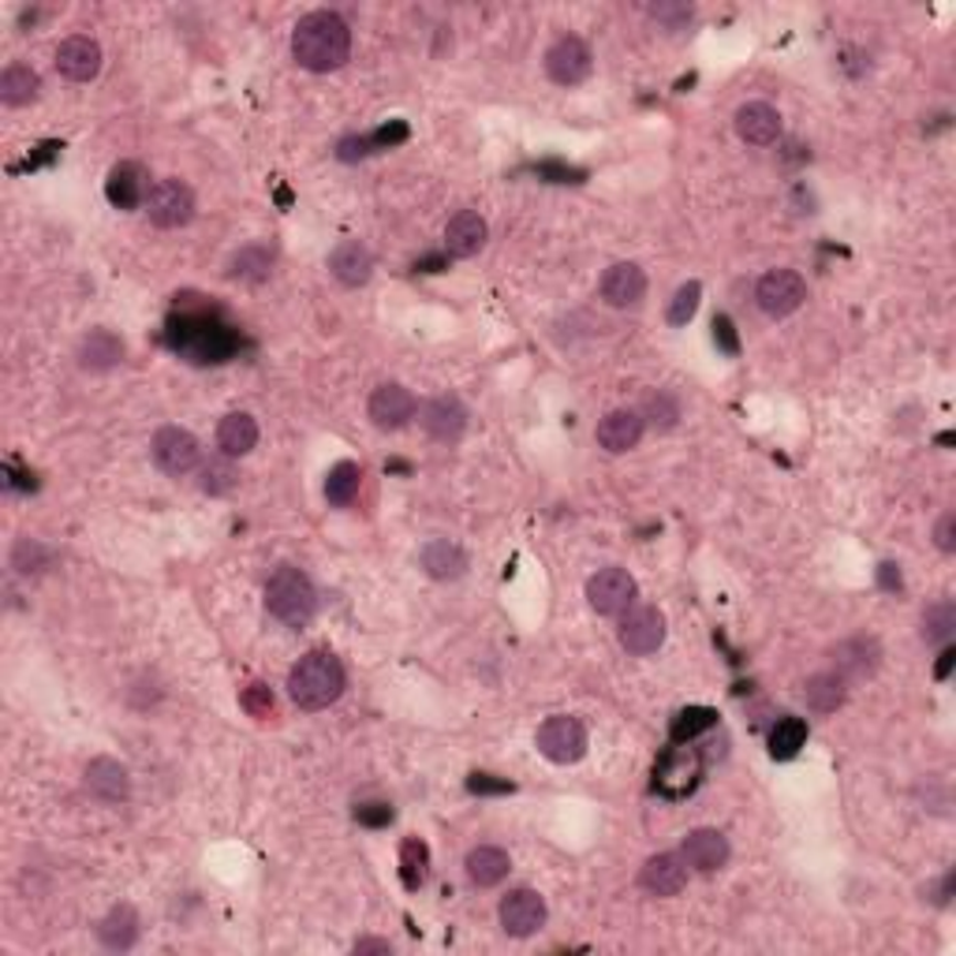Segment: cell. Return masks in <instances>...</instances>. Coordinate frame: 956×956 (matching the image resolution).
I'll list each match as a JSON object with an SVG mask.
<instances>
[{"label":"cell","mask_w":956,"mask_h":956,"mask_svg":"<svg viewBox=\"0 0 956 956\" xmlns=\"http://www.w3.org/2000/svg\"><path fill=\"white\" fill-rule=\"evenodd\" d=\"M587 602L602 616H621L624 610H632V602H635V579L616 565L602 568V572H594L587 579Z\"/></svg>","instance_id":"obj_11"},{"label":"cell","mask_w":956,"mask_h":956,"mask_svg":"<svg viewBox=\"0 0 956 956\" xmlns=\"http://www.w3.org/2000/svg\"><path fill=\"white\" fill-rule=\"evenodd\" d=\"M501 926L512 938H530L546 923V901L535 890H512L497 907Z\"/></svg>","instance_id":"obj_13"},{"label":"cell","mask_w":956,"mask_h":956,"mask_svg":"<svg viewBox=\"0 0 956 956\" xmlns=\"http://www.w3.org/2000/svg\"><path fill=\"white\" fill-rule=\"evenodd\" d=\"M239 702H244V710L250 713V718H258V721L273 713V695H269L266 684H250V688L244 691V699H239Z\"/></svg>","instance_id":"obj_44"},{"label":"cell","mask_w":956,"mask_h":956,"mask_svg":"<svg viewBox=\"0 0 956 956\" xmlns=\"http://www.w3.org/2000/svg\"><path fill=\"white\" fill-rule=\"evenodd\" d=\"M468 788L475 792V796H505V792H512L516 785H512V781H497L490 774H471Z\"/></svg>","instance_id":"obj_49"},{"label":"cell","mask_w":956,"mask_h":956,"mask_svg":"<svg viewBox=\"0 0 956 956\" xmlns=\"http://www.w3.org/2000/svg\"><path fill=\"white\" fill-rule=\"evenodd\" d=\"M352 53V31L336 12H311L292 31V56L307 72H336Z\"/></svg>","instance_id":"obj_1"},{"label":"cell","mask_w":956,"mask_h":956,"mask_svg":"<svg viewBox=\"0 0 956 956\" xmlns=\"http://www.w3.org/2000/svg\"><path fill=\"white\" fill-rule=\"evenodd\" d=\"M288 695L299 710H325L344 695V665L330 651L303 654L288 673Z\"/></svg>","instance_id":"obj_2"},{"label":"cell","mask_w":956,"mask_h":956,"mask_svg":"<svg viewBox=\"0 0 956 956\" xmlns=\"http://www.w3.org/2000/svg\"><path fill=\"white\" fill-rule=\"evenodd\" d=\"M953 627H956L953 602H938V605H931V610L923 613V640L926 643H949Z\"/></svg>","instance_id":"obj_41"},{"label":"cell","mask_w":956,"mask_h":956,"mask_svg":"<svg viewBox=\"0 0 956 956\" xmlns=\"http://www.w3.org/2000/svg\"><path fill=\"white\" fill-rule=\"evenodd\" d=\"M468 878L475 885H482V890H490V885H497V882H505L508 878V871H512V859H508V852L505 848H497V845H479V848H471L468 852Z\"/></svg>","instance_id":"obj_27"},{"label":"cell","mask_w":956,"mask_h":956,"mask_svg":"<svg viewBox=\"0 0 956 956\" xmlns=\"http://www.w3.org/2000/svg\"><path fill=\"white\" fill-rule=\"evenodd\" d=\"M269 266H273V258H269L266 247H244L236 258H232L228 277H239V281H262V277L269 273Z\"/></svg>","instance_id":"obj_39"},{"label":"cell","mask_w":956,"mask_h":956,"mask_svg":"<svg viewBox=\"0 0 956 956\" xmlns=\"http://www.w3.org/2000/svg\"><path fill=\"white\" fill-rule=\"evenodd\" d=\"M366 411H370V419H374V427H378V430H400V427H408V422L415 419L419 404H415L411 389L389 382V385H378V389H374L370 408H366Z\"/></svg>","instance_id":"obj_15"},{"label":"cell","mask_w":956,"mask_h":956,"mask_svg":"<svg viewBox=\"0 0 956 956\" xmlns=\"http://www.w3.org/2000/svg\"><path fill=\"white\" fill-rule=\"evenodd\" d=\"M86 792L98 796L101 804H123L131 796V777H128V766L116 759H94L86 766Z\"/></svg>","instance_id":"obj_18"},{"label":"cell","mask_w":956,"mask_h":956,"mask_svg":"<svg viewBox=\"0 0 956 956\" xmlns=\"http://www.w3.org/2000/svg\"><path fill=\"white\" fill-rule=\"evenodd\" d=\"M737 135L751 147H770L781 135V112L766 101H748L737 109Z\"/></svg>","instance_id":"obj_22"},{"label":"cell","mask_w":956,"mask_h":956,"mask_svg":"<svg viewBox=\"0 0 956 956\" xmlns=\"http://www.w3.org/2000/svg\"><path fill=\"white\" fill-rule=\"evenodd\" d=\"M165 341L172 352H180L183 359L191 363H225L232 352H236V333L228 325L214 322L210 314H180L169 322Z\"/></svg>","instance_id":"obj_3"},{"label":"cell","mask_w":956,"mask_h":956,"mask_svg":"<svg viewBox=\"0 0 956 956\" xmlns=\"http://www.w3.org/2000/svg\"><path fill=\"white\" fill-rule=\"evenodd\" d=\"M56 72L72 83H90L101 72V45L86 34H72L56 45Z\"/></svg>","instance_id":"obj_14"},{"label":"cell","mask_w":956,"mask_h":956,"mask_svg":"<svg viewBox=\"0 0 956 956\" xmlns=\"http://www.w3.org/2000/svg\"><path fill=\"white\" fill-rule=\"evenodd\" d=\"M755 299L762 307V314L770 318H788L792 311H799L807 299V284L796 269H770L766 277L755 288Z\"/></svg>","instance_id":"obj_9"},{"label":"cell","mask_w":956,"mask_h":956,"mask_svg":"<svg viewBox=\"0 0 956 956\" xmlns=\"http://www.w3.org/2000/svg\"><path fill=\"white\" fill-rule=\"evenodd\" d=\"M355 818H359L363 826H389L393 823V807L389 804H382V799H370V804H359L355 807Z\"/></svg>","instance_id":"obj_46"},{"label":"cell","mask_w":956,"mask_h":956,"mask_svg":"<svg viewBox=\"0 0 956 956\" xmlns=\"http://www.w3.org/2000/svg\"><path fill=\"white\" fill-rule=\"evenodd\" d=\"M147 214L158 228H183L195 217V195L183 180H158L147 195Z\"/></svg>","instance_id":"obj_7"},{"label":"cell","mask_w":956,"mask_h":956,"mask_svg":"<svg viewBox=\"0 0 956 956\" xmlns=\"http://www.w3.org/2000/svg\"><path fill=\"white\" fill-rule=\"evenodd\" d=\"M236 482H239V471H236V463H232L228 456H210L198 468V486H202V494H210V497L232 494V490H236Z\"/></svg>","instance_id":"obj_37"},{"label":"cell","mask_w":956,"mask_h":956,"mask_svg":"<svg viewBox=\"0 0 956 956\" xmlns=\"http://www.w3.org/2000/svg\"><path fill=\"white\" fill-rule=\"evenodd\" d=\"M150 452H153V463H158V468L165 471V475H172V479L195 471L198 460H202L198 438L191 430H183V427H161L158 433H153Z\"/></svg>","instance_id":"obj_6"},{"label":"cell","mask_w":956,"mask_h":956,"mask_svg":"<svg viewBox=\"0 0 956 956\" xmlns=\"http://www.w3.org/2000/svg\"><path fill=\"white\" fill-rule=\"evenodd\" d=\"M50 565V549H45L42 543H34V538H19L15 549H12V568L23 576L31 572H42V568Z\"/></svg>","instance_id":"obj_43"},{"label":"cell","mask_w":956,"mask_h":956,"mask_svg":"<svg viewBox=\"0 0 956 956\" xmlns=\"http://www.w3.org/2000/svg\"><path fill=\"white\" fill-rule=\"evenodd\" d=\"M123 359V341L109 330H94L90 336H83L79 344V366L90 374H105L112 366H120Z\"/></svg>","instance_id":"obj_26"},{"label":"cell","mask_w":956,"mask_h":956,"mask_svg":"<svg viewBox=\"0 0 956 956\" xmlns=\"http://www.w3.org/2000/svg\"><path fill=\"white\" fill-rule=\"evenodd\" d=\"M713 341L726 355H740V336H737V325H732L729 314H718L713 318Z\"/></svg>","instance_id":"obj_45"},{"label":"cell","mask_w":956,"mask_h":956,"mask_svg":"<svg viewBox=\"0 0 956 956\" xmlns=\"http://www.w3.org/2000/svg\"><path fill=\"white\" fill-rule=\"evenodd\" d=\"M934 538H938V549H945V554H953V549H956V516H953V512H945V516L938 519Z\"/></svg>","instance_id":"obj_51"},{"label":"cell","mask_w":956,"mask_h":956,"mask_svg":"<svg viewBox=\"0 0 956 956\" xmlns=\"http://www.w3.org/2000/svg\"><path fill=\"white\" fill-rule=\"evenodd\" d=\"M535 743H538V751H543V759L557 762V766H568V762H579L587 755V729L579 718L557 713V718L543 721Z\"/></svg>","instance_id":"obj_5"},{"label":"cell","mask_w":956,"mask_h":956,"mask_svg":"<svg viewBox=\"0 0 956 956\" xmlns=\"http://www.w3.org/2000/svg\"><path fill=\"white\" fill-rule=\"evenodd\" d=\"M37 90H42V79H37V72L31 64H8L4 75H0V101L12 105V109L31 105L37 98Z\"/></svg>","instance_id":"obj_31"},{"label":"cell","mask_w":956,"mask_h":956,"mask_svg":"<svg viewBox=\"0 0 956 956\" xmlns=\"http://www.w3.org/2000/svg\"><path fill=\"white\" fill-rule=\"evenodd\" d=\"M430 874V848L427 841H419V837H408V841L400 845V882L404 890H419L422 882H427Z\"/></svg>","instance_id":"obj_35"},{"label":"cell","mask_w":956,"mask_h":956,"mask_svg":"<svg viewBox=\"0 0 956 956\" xmlns=\"http://www.w3.org/2000/svg\"><path fill=\"white\" fill-rule=\"evenodd\" d=\"M374 153V142H370V135H352V139H341V147H336V158L341 161H359V158H370Z\"/></svg>","instance_id":"obj_48"},{"label":"cell","mask_w":956,"mask_h":956,"mask_svg":"<svg viewBox=\"0 0 956 956\" xmlns=\"http://www.w3.org/2000/svg\"><path fill=\"white\" fill-rule=\"evenodd\" d=\"M651 15L662 19V23L669 26V31H676V26L688 23V19H691V8H684V4H658V8H651Z\"/></svg>","instance_id":"obj_50"},{"label":"cell","mask_w":956,"mask_h":956,"mask_svg":"<svg viewBox=\"0 0 956 956\" xmlns=\"http://www.w3.org/2000/svg\"><path fill=\"white\" fill-rule=\"evenodd\" d=\"M640 419L651 422L654 430H673L676 419H680V404H676L669 393L658 389V393H651V396L643 400V415H640Z\"/></svg>","instance_id":"obj_40"},{"label":"cell","mask_w":956,"mask_h":956,"mask_svg":"<svg viewBox=\"0 0 956 956\" xmlns=\"http://www.w3.org/2000/svg\"><path fill=\"white\" fill-rule=\"evenodd\" d=\"M486 221H482V214H475V210H460V214L449 217L445 225V250L452 258H471L479 255L482 247H486Z\"/></svg>","instance_id":"obj_23"},{"label":"cell","mask_w":956,"mask_h":956,"mask_svg":"<svg viewBox=\"0 0 956 956\" xmlns=\"http://www.w3.org/2000/svg\"><path fill=\"white\" fill-rule=\"evenodd\" d=\"M594 438H598V445H602L605 452H613V456H621V452H632L635 445H640V438H643L640 411H627V408L610 411L602 422H598Z\"/></svg>","instance_id":"obj_20"},{"label":"cell","mask_w":956,"mask_h":956,"mask_svg":"<svg viewBox=\"0 0 956 956\" xmlns=\"http://www.w3.org/2000/svg\"><path fill=\"white\" fill-rule=\"evenodd\" d=\"M147 195H150L147 172H142L139 161H120V165L109 169V180H105V198H109L116 210L142 206Z\"/></svg>","instance_id":"obj_19"},{"label":"cell","mask_w":956,"mask_h":956,"mask_svg":"<svg viewBox=\"0 0 956 956\" xmlns=\"http://www.w3.org/2000/svg\"><path fill=\"white\" fill-rule=\"evenodd\" d=\"M699 299H702L699 281H688V284L676 288V296L669 299V325H688L695 311H699Z\"/></svg>","instance_id":"obj_42"},{"label":"cell","mask_w":956,"mask_h":956,"mask_svg":"<svg viewBox=\"0 0 956 956\" xmlns=\"http://www.w3.org/2000/svg\"><path fill=\"white\" fill-rule=\"evenodd\" d=\"M878 669V643L874 640H852L837 651V673L845 680H863Z\"/></svg>","instance_id":"obj_32"},{"label":"cell","mask_w":956,"mask_h":956,"mask_svg":"<svg viewBox=\"0 0 956 956\" xmlns=\"http://www.w3.org/2000/svg\"><path fill=\"white\" fill-rule=\"evenodd\" d=\"M878 583H882V591H901V587H904L901 568H896L893 561H885L882 568H878Z\"/></svg>","instance_id":"obj_52"},{"label":"cell","mask_w":956,"mask_h":956,"mask_svg":"<svg viewBox=\"0 0 956 956\" xmlns=\"http://www.w3.org/2000/svg\"><path fill=\"white\" fill-rule=\"evenodd\" d=\"M807 743V721L804 718H781L770 729V755L777 762H788L799 755V748Z\"/></svg>","instance_id":"obj_36"},{"label":"cell","mask_w":956,"mask_h":956,"mask_svg":"<svg viewBox=\"0 0 956 956\" xmlns=\"http://www.w3.org/2000/svg\"><path fill=\"white\" fill-rule=\"evenodd\" d=\"M646 296V273L635 262H616L602 277V299L610 307H635Z\"/></svg>","instance_id":"obj_24"},{"label":"cell","mask_w":956,"mask_h":956,"mask_svg":"<svg viewBox=\"0 0 956 956\" xmlns=\"http://www.w3.org/2000/svg\"><path fill=\"white\" fill-rule=\"evenodd\" d=\"M266 610L288 627H307L318 613V591L299 568L281 565L266 583Z\"/></svg>","instance_id":"obj_4"},{"label":"cell","mask_w":956,"mask_h":956,"mask_svg":"<svg viewBox=\"0 0 956 956\" xmlns=\"http://www.w3.org/2000/svg\"><path fill=\"white\" fill-rule=\"evenodd\" d=\"M422 568L433 576V579H460L463 572H468V554L449 543V538H433V543H427V549H422Z\"/></svg>","instance_id":"obj_30"},{"label":"cell","mask_w":956,"mask_h":956,"mask_svg":"<svg viewBox=\"0 0 956 956\" xmlns=\"http://www.w3.org/2000/svg\"><path fill=\"white\" fill-rule=\"evenodd\" d=\"M422 427L433 441H460V433L468 430V408H463L460 396H433V400L422 408Z\"/></svg>","instance_id":"obj_16"},{"label":"cell","mask_w":956,"mask_h":956,"mask_svg":"<svg viewBox=\"0 0 956 956\" xmlns=\"http://www.w3.org/2000/svg\"><path fill=\"white\" fill-rule=\"evenodd\" d=\"M355 953H393V945L382 938H363V942H355Z\"/></svg>","instance_id":"obj_54"},{"label":"cell","mask_w":956,"mask_h":956,"mask_svg":"<svg viewBox=\"0 0 956 956\" xmlns=\"http://www.w3.org/2000/svg\"><path fill=\"white\" fill-rule=\"evenodd\" d=\"M594 67V56H591V45L576 34H565L549 45L546 53V75L554 79L557 86H579L591 75Z\"/></svg>","instance_id":"obj_10"},{"label":"cell","mask_w":956,"mask_h":956,"mask_svg":"<svg viewBox=\"0 0 956 956\" xmlns=\"http://www.w3.org/2000/svg\"><path fill=\"white\" fill-rule=\"evenodd\" d=\"M404 139H408V123H404V120L385 123V128H378L370 135L374 150H389V147H396V142H404Z\"/></svg>","instance_id":"obj_47"},{"label":"cell","mask_w":956,"mask_h":956,"mask_svg":"<svg viewBox=\"0 0 956 956\" xmlns=\"http://www.w3.org/2000/svg\"><path fill=\"white\" fill-rule=\"evenodd\" d=\"M845 676L841 673H818L807 680V707L815 713H834L845 702Z\"/></svg>","instance_id":"obj_34"},{"label":"cell","mask_w":956,"mask_h":956,"mask_svg":"<svg viewBox=\"0 0 956 956\" xmlns=\"http://www.w3.org/2000/svg\"><path fill=\"white\" fill-rule=\"evenodd\" d=\"M713 726H718V710H710V707H684V710L673 718L669 737H673L676 743H684V740H695L699 732H707V729H713Z\"/></svg>","instance_id":"obj_38"},{"label":"cell","mask_w":956,"mask_h":956,"mask_svg":"<svg viewBox=\"0 0 956 956\" xmlns=\"http://www.w3.org/2000/svg\"><path fill=\"white\" fill-rule=\"evenodd\" d=\"M217 445L225 456H247V452L258 445V422L250 419L247 411L225 415L217 427Z\"/></svg>","instance_id":"obj_28"},{"label":"cell","mask_w":956,"mask_h":956,"mask_svg":"<svg viewBox=\"0 0 956 956\" xmlns=\"http://www.w3.org/2000/svg\"><path fill=\"white\" fill-rule=\"evenodd\" d=\"M684 863L702 874H713L729 863V837L721 829H691L684 837Z\"/></svg>","instance_id":"obj_17"},{"label":"cell","mask_w":956,"mask_h":956,"mask_svg":"<svg viewBox=\"0 0 956 956\" xmlns=\"http://www.w3.org/2000/svg\"><path fill=\"white\" fill-rule=\"evenodd\" d=\"M330 273L347 288H359V284L370 281L374 255L359 244V239H344V244H336L333 255H330Z\"/></svg>","instance_id":"obj_25"},{"label":"cell","mask_w":956,"mask_h":956,"mask_svg":"<svg viewBox=\"0 0 956 956\" xmlns=\"http://www.w3.org/2000/svg\"><path fill=\"white\" fill-rule=\"evenodd\" d=\"M953 665H956V651H953L949 643H945L942 654H938V662H934V680H949Z\"/></svg>","instance_id":"obj_53"},{"label":"cell","mask_w":956,"mask_h":956,"mask_svg":"<svg viewBox=\"0 0 956 956\" xmlns=\"http://www.w3.org/2000/svg\"><path fill=\"white\" fill-rule=\"evenodd\" d=\"M640 882L646 893L654 896H676L688 885V867H684L680 856L673 852H662V856H651L640 871Z\"/></svg>","instance_id":"obj_21"},{"label":"cell","mask_w":956,"mask_h":956,"mask_svg":"<svg viewBox=\"0 0 956 956\" xmlns=\"http://www.w3.org/2000/svg\"><path fill=\"white\" fill-rule=\"evenodd\" d=\"M359 486H363V468H359V463H352V460H341L330 471V479H325V501L336 505V508H344V505H352V501H355Z\"/></svg>","instance_id":"obj_33"},{"label":"cell","mask_w":956,"mask_h":956,"mask_svg":"<svg viewBox=\"0 0 956 956\" xmlns=\"http://www.w3.org/2000/svg\"><path fill=\"white\" fill-rule=\"evenodd\" d=\"M98 938L105 949H131L139 942V915H135L131 904H116L109 915L98 923Z\"/></svg>","instance_id":"obj_29"},{"label":"cell","mask_w":956,"mask_h":956,"mask_svg":"<svg viewBox=\"0 0 956 956\" xmlns=\"http://www.w3.org/2000/svg\"><path fill=\"white\" fill-rule=\"evenodd\" d=\"M616 640H621L627 654L646 658V654H654L665 643V613L658 610V605H635V610H624Z\"/></svg>","instance_id":"obj_8"},{"label":"cell","mask_w":956,"mask_h":956,"mask_svg":"<svg viewBox=\"0 0 956 956\" xmlns=\"http://www.w3.org/2000/svg\"><path fill=\"white\" fill-rule=\"evenodd\" d=\"M702 774V759L695 755L691 748H673L658 759V770H654V788L669 799H680L699 785Z\"/></svg>","instance_id":"obj_12"}]
</instances>
